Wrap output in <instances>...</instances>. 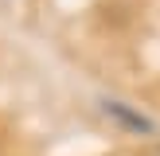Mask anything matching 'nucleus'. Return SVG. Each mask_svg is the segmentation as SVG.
I'll return each mask as SVG.
<instances>
[{
	"instance_id": "nucleus-1",
	"label": "nucleus",
	"mask_w": 160,
	"mask_h": 156,
	"mask_svg": "<svg viewBox=\"0 0 160 156\" xmlns=\"http://www.w3.org/2000/svg\"><path fill=\"white\" fill-rule=\"evenodd\" d=\"M106 113H109V117H117V121H121L125 129H133V133H156V125L148 121L145 113H133L125 101H106Z\"/></svg>"
}]
</instances>
